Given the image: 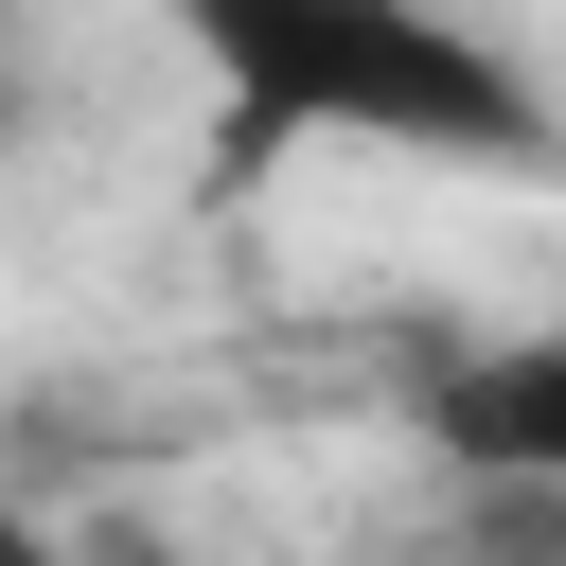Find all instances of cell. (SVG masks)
<instances>
[{
    "label": "cell",
    "instance_id": "obj_2",
    "mask_svg": "<svg viewBox=\"0 0 566 566\" xmlns=\"http://www.w3.org/2000/svg\"><path fill=\"white\" fill-rule=\"evenodd\" d=\"M407 424L442 478H566V336H442L407 371Z\"/></svg>",
    "mask_w": 566,
    "mask_h": 566
},
{
    "label": "cell",
    "instance_id": "obj_4",
    "mask_svg": "<svg viewBox=\"0 0 566 566\" xmlns=\"http://www.w3.org/2000/svg\"><path fill=\"white\" fill-rule=\"evenodd\" d=\"M35 124V71H18V18H0V142Z\"/></svg>",
    "mask_w": 566,
    "mask_h": 566
},
{
    "label": "cell",
    "instance_id": "obj_1",
    "mask_svg": "<svg viewBox=\"0 0 566 566\" xmlns=\"http://www.w3.org/2000/svg\"><path fill=\"white\" fill-rule=\"evenodd\" d=\"M159 18H177V53L212 71L230 177H248V159H301V142L442 159V177H548V159H566L548 88H531L460 0H159Z\"/></svg>",
    "mask_w": 566,
    "mask_h": 566
},
{
    "label": "cell",
    "instance_id": "obj_3",
    "mask_svg": "<svg viewBox=\"0 0 566 566\" xmlns=\"http://www.w3.org/2000/svg\"><path fill=\"white\" fill-rule=\"evenodd\" d=\"M424 566H566V478H442Z\"/></svg>",
    "mask_w": 566,
    "mask_h": 566
},
{
    "label": "cell",
    "instance_id": "obj_5",
    "mask_svg": "<svg viewBox=\"0 0 566 566\" xmlns=\"http://www.w3.org/2000/svg\"><path fill=\"white\" fill-rule=\"evenodd\" d=\"M0 566H88V548H53L35 513H0Z\"/></svg>",
    "mask_w": 566,
    "mask_h": 566
}]
</instances>
